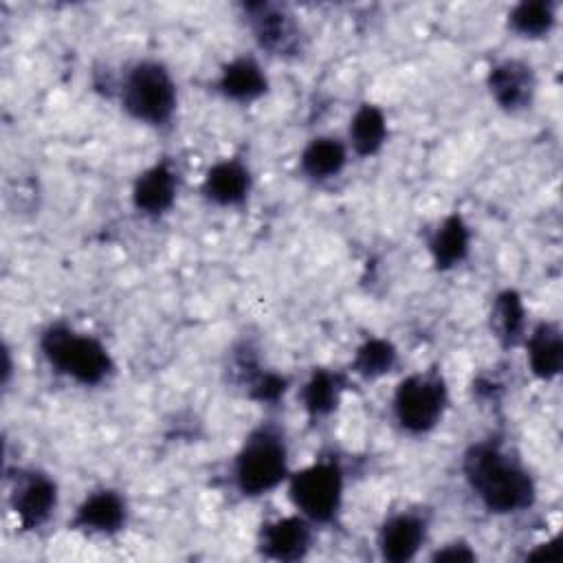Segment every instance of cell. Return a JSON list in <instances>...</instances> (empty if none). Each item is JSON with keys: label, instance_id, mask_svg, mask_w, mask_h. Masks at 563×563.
<instances>
[{"label": "cell", "instance_id": "6da1fadb", "mask_svg": "<svg viewBox=\"0 0 563 563\" xmlns=\"http://www.w3.org/2000/svg\"><path fill=\"white\" fill-rule=\"evenodd\" d=\"M471 488L493 512H517L534 501V484L528 471L495 444H475L464 457Z\"/></svg>", "mask_w": 563, "mask_h": 563}, {"label": "cell", "instance_id": "7a4b0ae2", "mask_svg": "<svg viewBox=\"0 0 563 563\" xmlns=\"http://www.w3.org/2000/svg\"><path fill=\"white\" fill-rule=\"evenodd\" d=\"M288 475V451L282 433L266 424L255 429L235 455L233 477L244 495L273 490Z\"/></svg>", "mask_w": 563, "mask_h": 563}, {"label": "cell", "instance_id": "3957f363", "mask_svg": "<svg viewBox=\"0 0 563 563\" xmlns=\"http://www.w3.org/2000/svg\"><path fill=\"white\" fill-rule=\"evenodd\" d=\"M42 352L57 372L84 385H97L112 372L110 354L99 341L64 325H53L44 332Z\"/></svg>", "mask_w": 563, "mask_h": 563}, {"label": "cell", "instance_id": "277c9868", "mask_svg": "<svg viewBox=\"0 0 563 563\" xmlns=\"http://www.w3.org/2000/svg\"><path fill=\"white\" fill-rule=\"evenodd\" d=\"M123 106L139 121L167 123L176 106V86L169 73L156 62L136 64L123 84Z\"/></svg>", "mask_w": 563, "mask_h": 563}, {"label": "cell", "instance_id": "5b68a950", "mask_svg": "<svg viewBox=\"0 0 563 563\" xmlns=\"http://www.w3.org/2000/svg\"><path fill=\"white\" fill-rule=\"evenodd\" d=\"M288 493L303 517L325 523L334 519L341 506V468L334 462H317L290 477Z\"/></svg>", "mask_w": 563, "mask_h": 563}, {"label": "cell", "instance_id": "8992f818", "mask_svg": "<svg viewBox=\"0 0 563 563\" xmlns=\"http://www.w3.org/2000/svg\"><path fill=\"white\" fill-rule=\"evenodd\" d=\"M446 389L435 374H413L405 378L394 394V413L402 429L424 433L442 418Z\"/></svg>", "mask_w": 563, "mask_h": 563}, {"label": "cell", "instance_id": "52a82bcc", "mask_svg": "<svg viewBox=\"0 0 563 563\" xmlns=\"http://www.w3.org/2000/svg\"><path fill=\"white\" fill-rule=\"evenodd\" d=\"M310 548V528L301 517L271 521L260 532V550L275 561H297Z\"/></svg>", "mask_w": 563, "mask_h": 563}, {"label": "cell", "instance_id": "ba28073f", "mask_svg": "<svg viewBox=\"0 0 563 563\" xmlns=\"http://www.w3.org/2000/svg\"><path fill=\"white\" fill-rule=\"evenodd\" d=\"M11 501L22 528H37L53 512L57 501V490L46 475L31 473L18 482Z\"/></svg>", "mask_w": 563, "mask_h": 563}, {"label": "cell", "instance_id": "9c48e42d", "mask_svg": "<svg viewBox=\"0 0 563 563\" xmlns=\"http://www.w3.org/2000/svg\"><path fill=\"white\" fill-rule=\"evenodd\" d=\"M488 86L495 101L506 110H519L530 103L534 92L532 68L519 59L497 64L488 75Z\"/></svg>", "mask_w": 563, "mask_h": 563}, {"label": "cell", "instance_id": "30bf717a", "mask_svg": "<svg viewBox=\"0 0 563 563\" xmlns=\"http://www.w3.org/2000/svg\"><path fill=\"white\" fill-rule=\"evenodd\" d=\"M422 541H424V521L409 512L389 517L378 534V548L383 559L394 563L413 559Z\"/></svg>", "mask_w": 563, "mask_h": 563}, {"label": "cell", "instance_id": "8fae6325", "mask_svg": "<svg viewBox=\"0 0 563 563\" xmlns=\"http://www.w3.org/2000/svg\"><path fill=\"white\" fill-rule=\"evenodd\" d=\"M253 33L257 42L275 53H288L297 44V29L292 18L273 4H249L246 7Z\"/></svg>", "mask_w": 563, "mask_h": 563}, {"label": "cell", "instance_id": "7c38bea8", "mask_svg": "<svg viewBox=\"0 0 563 563\" xmlns=\"http://www.w3.org/2000/svg\"><path fill=\"white\" fill-rule=\"evenodd\" d=\"M125 521V504L114 490H97L77 508L75 528L90 532H114Z\"/></svg>", "mask_w": 563, "mask_h": 563}, {"label": "cell", "instance_id": "4fadbf2b", "mask_svg": "<svg viewBox=\"0 0 563 563\" xmlns=\"http://www.w3.org/2000/svg\"><path fill=\"white\" fill-rule=\"evenodd\" d=\"M176 196V176L169 165L158 163L145 169L134 183V205L145 213H163L172 207Z\"/></svg>", "mask_w": 563, "mask_h": 563}, {"label": "cell", "instance_id": "5bb4252c", "mask_svg": "<svg viewBox=\"0 0 563 563\" xmlns=\"http://www.w3.org/2000/svg\"><path fill=\"white\" fill-rule=\"evenodd\" d=\"M251 187L249 169L240 161H220L205 176V194L218 205H238Z\"/></svg>", "mask_w": 563, "mask_h": 563}, {"label": "cell", "instance_id": "9a60e30c", "mask_svg": "<svg viewBox=\"0 0 563 563\" xmlns=\"http://www.w3.org/2000/svg\"><path fill=\"white\" fill-rule=\"evenodd\" d=\"M528 361L534 376L550 380L563 365V339L554 323H541L528 336Z\"/></svg>", "mask_w": 563, "mask_h": 563}, {"label": "cell", "instance_id": "2e32d148", "mask_svg": "<svg viewBox=\"0 0 563 563\" xmlns=\"http://www.w3.org/2000/svg\"><path fill=\"white\" fill-rule=\"evenodd\" d=\"M218 88L222 95L235 101H251L266 90V77L257 62L249 57L233 59L220 75Z\"/></svg>", "mask_w": 563, "mask_h": 563}, {"label": "cell", "instance_id": "e0dca14e", "mask_svg": "<svg viewBox=\"0 0 563 563\" xmlns=\"http://www.w3.org/2000/svg\"><path fill=\"white\" fill-rule=\"evenodd\" d=\"M433 262L440 268L455 266L468 253V229L460 216H449L433 233L429 242Z\"/></svg>", "mask_w": 563, "mask_h": 563}, {"label": "cell", "instance_id": "ac0fdd59", "mask_svg": "<svg viewBox=\"0 0 563 563\" xmlns=\"http://www.w3.org/2000/svg\"><path fill=\"white\" fill-rule=\"evenodd\" d=\"M345 158V145L336 139L323 136L308 143L301 154V169L314 180H325L343 169Z\"/></svg>", "mask_w": 563, "mask_h": 563}, {"label": "cell", "instance_id": "d6986e66", "mask_svg": "<svg viewBox=\"0 0 563 563\" xmlns=\"http://www.w3.org/2000/svg\"><path fill=\"white\" fill-rule=\"evenodd\" d=\"M387 136V123L383 112L376 106H361L350 123V143L356 154L369 156L378 152Z\"/></svg>", "mask_w": 563, "mask_h": 563}, {"label": "cell", "instance_id": "ffe728a7", "mask_svg": "<svg viewBox=\"0 0 563 563\" xmlns=\"http://www.w3.org/2000/svg\"><path fill=\"white\" fill-rule=\"evenodd\" d=\"M341 391H343V378L339 374L319 369L303 385L301 400L310 416H325L336 407Z\"/></svg>", "mask_w": 563, "mask_h": 563}, {"label": "cell", "instance_id": "44dd1931", "mask_svg": "<svg viewBox=\"0 0 563 563\" xmlns=\"http://www.w3.org/2000/svg\"><path fill=\"white\" fill-rule=\"evenodd\" d=\"M510 26L526 37H541L550 33L556 20L554 4L548 0H526L510 11Z\"/></svg>", "mask_w": 563, "mask_h": 563}, {"label": "cell", "instance_id": "7402d4cb", "mask_svg": "<svg viewBox=\"0 0 563 563\" xmlns=\"http://www.w3.org/2000/svg\"><path fill=\"white\" fill-rule=\"evenodd\" d=\"M490 321H493V328H495L497 336L506 345H512L521 336V332H523V306H521V299L517 297V292L506 290L495 299Z\"/></svg>", "mask_w": 563, "mask_h": 563}, {"label": "cell", "instance_id": "603a6c76", "mask_svg": "<svg viewBox=\"0 0 563 563\" xmlns=\"http://www.w3.org/2000/svg\"><path fill=\"white\" fill-rule=\"evenodd\" d=\"M394 365H396L394 345L385 339H369L356 350L352 369L367 378H376V376L387 374Z\"/></svg>", "mask_w": 563, "mask_h": 563}, {"label": "cell", "instance_id": "cb8c5ba5", "mask_svg": "<svg viewBox=\"0 0 563 563\" xmlns=\"http://www.w3.org/2000/svg\"><path fill=\"white\" fill-rule=\"evenodd\" d=\"M433 559H435V561H473L475 554L468 550V545L453 543V545H446V548L438 550Z\"/></svg>", "mask_w": 563, "mask_h": 563}, {"label": "cell", "instance_id": "d4e9b609", "mask_svg": "<svg viewBox=\"0 0 563 563\" xmlns=\"http://www.w3.org/2000/svg\"><path fill=\"white\" fill-rule=\"evenodd\" d=\"M528 559H545V561H550V559H559V545H556V539L554 541H550V543H543L539 550H534Z\"/></svg>", "mask_w": 563, "mask_h": 563}]
</instances>
